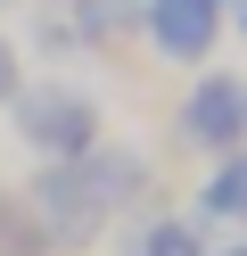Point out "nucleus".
I'll return each mask as SVG.
<instances>
[{"instance_id":"nucleus-2","label":"nucleus","mask_w":247,"mask_h":256,"mask_svg":"<svg viewBox=\"0 0 247 256\" xmlns=\"http://www.w3.org/2000/svg\"><path fill=\"white\" fill-rule=\"evenodd\" d=\"M223 34V0H148V42L165 58H206Z\"/></svg>"},{"instance_id":"nucleus-4","label":"nucleus","mask_w":247,"mask_h":256,"mask_svg":"<svg viewBox=\"0 0 247 256\" xmlns=\"http://www.w3.org/2000/svg\"><path fill=\"white\" fill-rule=\"evenodd\" d=\"M198 206H206L214 223H247V149L231 157V166L206 174V190H198Z\"/></svg>"},{"instance_id":"nucleus-3","label":"nucleus","mask_w":247,"mask_h":256,"mask_svg":"<svg viewBox=\"0 0 247 256\" xmlns=\"http://www.w3.org/2000/svg\"><path fill=\"white\" fill-rule=\"evenodd\" d=\"M181 124H190L206 149L247 140V83H239V74H206V83L190 91V108H181Z\"/></svg>"},{"instance_id":"nucleus-5","label":"nucleus","mask_w":247,"mask_h":256,"mask_svg":"<svg viewBox=\"0 0 247 256\" xmlns=\"http://www.w3.org/2000/svg\"><path fill=\"white\" fill-rule=\"evenodd\" d=\"M124 256H198V240L181 232V223H157V232H140Z\"/></svg>"},{"instance_id":"nucleus-8","label":"nucleus","mask_w":247,"mask_h":256,"mask_svg":"<svg viewBox=\"0 0 247 256\" xmlns=\"http://www.w3.org/2000/svg\"><path fill=\"white\" fill-rule=\"evenodd\" d=\"M231 8H247V0H231Z\"/></svg>"},{"instance_id":"nucleus-1","label":"nucleus","mask_w":247,"mask_h":256,"mask_svg":"<svg viewBox=\"0 0 247 256\" xmlns=\"http://www.w3.org/2000/svg\"><path fill=\"white\" fill-rule=\"evenodd\" d=\"M16 132H25L41 157H82L91 132H99V108L82 100V91H66V83H41V91L16 100Z\"/></svg>"},{"instance_id":"nucleus-6","label":"nucleus","mask_w":247,"mask_h":256,"mask_svg":"<svg viewBox=\"0 0 247 256\" xmlns=\"http://www.w3.org/2000/svg\"><path fill=\"white\" fill-rule=\"evenodd\" d=\"M16 91V58H8V42H0V100Z\"/></svg>"},{"instance_id":"nucleus-7","label":"nucleus","mask_w":247,"mask_h":256,"mask_svg":"<svg viewBox=\"0 0 247 256\" xmlns=\"http://www.w3.org/2000/svg\"><path fill=\"white\" fill-rule=\"evenodd\" d=\"M223 256H247V248H239V240H231V248H223Z\"/></svg>"}]
</instances>
